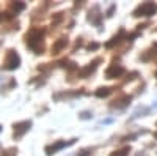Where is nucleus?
<instances>
[{"label": "nucleus", "mask_w": 157, "mask_h": 156, "mask_svg": "<svg viewBox=\"0 0 157 156\" xmlns=\"http://www.w3.org/2000/svg\"><path fill=\"white\" fill-rule=\"evenodd\" d=\"M27 44L30 49L35 50V54H41L44 46H43V32L41 30H32L27 35Z\"/></svg>", "instance_id": "nucleus-1"}, {"label": "nucleus", "mask_w": 157, "mask_h": 156, "mask_svg": "<svg viewBox=\"0 0 157 156\" xmlns=\"http://www.w3.org/2000/svg\"><path fill=\"white\" fill-rule=\"evenodd\" d=\"M155 11H157V5L152 2H146V3H141L134 11V16H152Z\"/></svg>", "instance_id": "nucleus-2"}, {"label": "nucleus", "mask_w": 157, "mask_h": 156, "mask_svg": "<svg viewBox=\"0 0 157 156\" xmlns=\"http://www.w3.org/2000/svg\"><path fill=\"white\" fill-rule=\"evenodd\" d=\"M19 65H21V57L17 55V52L8 50L6 58H5V68L6 70H16Z\"/></svg>", "instance_id": "nucleus-3"}, {"label": "nucleus", "mask_w": 157, "mask_h": 156, "mask_svg": "<svg viewBox=\"0 0 157 156\" xmlns=\"http://www.w3.org/2000/svg\"><path fill=\"white\" fill-rule=\"evenodd\" d=\"M74 142H75V139H72V140H69V142H66V140H61V142H57V144L47 145V147H46V153L50 156V154L57 153L58 150H61V148H64V147H69V145H72Z\"/></svg>", "instance_id": "nucleus-4"}, {"label": "nucleus", "mask_w": 157, "mask_h": 156, "mask_svg": "<svg viewBox=\"0 0 157 156\" xmlns=\"http://www.w3.org/2000/svg\"><path fill=\"white\" fill-rule=\"evenodd\" d=\"M30 126H32V122H30V120H27V122H21V123H16V125H14V137H16V139L22 137V136H24V134L30 129Z\"/></svg>", "instance_id": "nucleus-5"}, {"label": "nucleus", "mask_w": 157, "mask_h": 156, "mask_svg": "<svg viewBox=\"0 0 157 156\" xmlns=\"http://www.w3.org/2000/svg\"><path fill=\"white\" fill-rule=\"evenodd\" d=\"M123 74H124V68L121 65H112V66H109L107 71H105L107 79H115V77H120Z\"/></svg>", "instance_id": "nucleus-6"}, {"label": "nucleus", "mask_w": 157, "mask_h": 156, "mask_svg": "<svg viewBox=\"0 0 157 156\" xmlns=\"http://www.w3.org/2000/svg\"><path fill=\"white\" fill-rule=\"evenodd\" d=\"M99 62H101V60L98 58V60H94L93 63H90L88 66H85V68L80 71V77H88V74H90V73H93V71L98 68V63H99Z\"/></svg>", "instance_id": "nucleus-7"}, {"label": "nucleus", "mask_w": 157, "mask_h": 156, "mask_svg": "<svg viewBox=\"0 0 157 156\" xmlns=\"http://www.w3.org/2000/svg\"><path fill=\"white\" fill-rule=\"evenodd\" d=\"M66 44H68V40H64V38H60V40L54 44V47H52V50H54V54H58V52L61 50V49H64L66 47Z\"/></svg>", "instance_id": "nucleus-8"}, {"label": "nucleus", "mask_w": 157, "mask_h": 156, "mask_svg": "<svg viewBox=\"0 0 157 156\" xmlns=\"http://www.w3.org/2000/svg\"><path fill=\"white\" fill-rule=\"evenodd\" d=\"M112 93V90L109 88V87H101V88H98L96 92H94V95L98 96V98H105V96H109Z\"/></svg>", "instance_id": "nucleus-9"}, {"label": "nucleus", "mask_w": 157, "mask_h": 156, "mask_svg": "<svg viewBox=\"0 0 157 156\" xmlns=\"http://www.w3.org/2000/svg\"><path fill=\"white\" fill-rule=\"evenodd\" d=\"M116 104H113V107H118V106H120V107H124V106H127V104L130 102V96H127V95H124L121 99H118V101H115Z\"/></svg>", "instance_id": "nucleus-10"}, {"label": "nucleus", "mask_w": 157, "mask_h": 156, "mask_svg": "<svg viewBox=\"0 0 157 156\" xmlns=\"http://www.w3.org/2000/svg\"><path fill=\"white\" fill-rule=\"evenodd\" d=\"M123 35H124V32L121 30L120 33H118V36H115V38H112V41H109V43H107L105 46H107V47H112V46H113L115 43H120V41H121V36H123Z\"/></svg>", "instance_id": "nucleus-11"}, {"label": "nucleus", "mask_w": 157, "mask_h": 156, "mask_svg": "<svg viewBox=\"0 0 157 156\" xmlns=\"http://www.w3.org/2000/svg\"><path fill=\"white\" fill-rule=\"evenodd\" d=\"M129 151H130V148H129V147H124V148H121V150L115 151L112 156H127V154H129Z\"/></svg>", "instance_id": "nucleus-12"}, {"label": "nucleus", "mask_w": 157, "mask_h": 156, "mask_svg": "<svg viewBox=\"0 0 157 156\" xmlns=\"http://www.w3.org/2000/svg\"><path fill=\"white\" fill-rule=\"evenodd\" d=\"M149 112V109H146V107H140L135 114H134V118H137V117H141L140 114H148Z\"/></svg>", "instance_id": "nucleus-13"}, {"label": "nucleus", "mask_w": 157, "mask_h": 156, "mask_svg": "<svg viewBox=\"0 0 157 156\" xmlns=\"http://www.w3.org/2000/svg\"><path fill=\"white\" fill-rule=\"evenodd\" d=\"M24 8H25V5H24V3H13V10H14L16 13L22 11Z\"/></svg>", "instance_id": "nucleus-14"}, {"label": "nucleus", "mask_w": 157, "mask_h": 156, "mask_svg": "<svg viewBox=\"0 0 157 156\" xmlns=\"http://www.w3.org/2000/svg\"><path fill=\"white\" fill-rule=\"evenodd\" d=\"M78 117H80L82 120H88V118H91V114H90V112H82Z\"/></svg>", "instance_id": "nucleus-15"}, {"label": "nucleus", "mask_w": 157, "mask_h": 156, "mask_svg": "<svg viewBox=\"0 0 157 156\" xmlns=\"http://www.w3.org/2000/svg\"><path fill=\"white\" fill-rule=\"evenodd\" d=\"M90 153H91L90 150H83V151H80V153H78L77 156H90Z\"/></svg>", "instance_id": "nucleus-16"}, {"label": "nucleus", "mask_w": 157, "mask_h": 156, "mask_svg": "<svg viewBox=\"0 0 157 156\" xmlns=\"http://www.w3.org/2000/svg\"><path fill=\"white\" fill-rule=\"evenodd\" d=\"M96 47H98L96 43H93V44H90V46H88V49H96Z\"/></svg>", "instance_id": "nucleus-17"}, {"label": "nucleus", "mask_w": 157, "mask_h": 156, "mask_svg": "<svg viewBox=\"0 0 157 156\" xmlns=\"http://www.w3.org/2000/svg\"><path fill=\"white\" fill-rule=\"evenodd\" d=\"M60 21H61V14H58V16L54 19V22H60Z\"/></svg>", "instance_id": "nucleus-18"}, {"label": "nucleus", "mask_w": 157, "mask_h": 156, "mask_svg": "<svg viewBox=\"0 0 157 156\" xmlns=\"http://www.w3.org/2000/svg\"><path fill=\"white\" fill-rule=\"evenodd\" d=\"M152 107H155V109H157V102H155V104H154V106H152Z\"/></svg>", "instance_id": "nucleus-19"}, {"label": "nucleus", "mask_w": 157, "mask_h": 156, "mask_svg": "<svg viewBox=\"0 0 157 156\" xmlns=\"http://www.w3.org/2000/svg\"><path fill=\"white\" fill-rule=\"evenodd\" d=\"M155 77H157V71H155Z\"/></svg>", "instance_id": "nucleus-20"}, {"label": "nucleus", "mask_w": 157, "mask_h": 156, "mask_svg": "<svg viewBox=\"0 0 157 156\" xmlns=\"http://www.w3.org/2000/svg\"><path fill=\"white\" fill-rule=\"evenodd\" d=\"M0 131H2V126H0Z\"/></svg>", "instance_id": "nucleus-21"}]
</instances>
